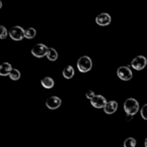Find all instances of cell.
Instances as JSON below:
<instances>
[{
	"mask_svg": "<svg viewBox=\"0 0 147 147\" xmlns=\"http://www.w3.org/2000/svg\"><path fill=\"white\" fill-rule=\"evenodd\" d=\"M124 110L127 115L134 116L139 111V103L136 99L128 98L124 102Z\"/></svg>",
	"mask_w": 147,
	"mask_h": 147,
	"instance_id": "1",
	"label": "cell"
},
{
	"mask_svg": "<svg viewBox=\"0 0 147 147\" xmlns=\"http://www.w3.org/2000/svg\"><path fill=\"white\" fill-rule=\"evenodd\" d=\"M78 69L81 73H88L90 69H92L93 67V61L88 55H84L81 57L78 61Z\"/></svg>",
	"mask_w": 147,
	"mask_h": 147,
	"instance_id": "2",
	"label": "cell"
},
{
	"mask_svg": "<svg viewBox=\"0 0 147 147\" xmlns=\"http://www.w3.org/2000/svg\"><path fill=\"white\" fill-rule=\"evenodd\" d=\"M146 63H147V59L143 55H137L135 59H132L131 61V65L134 69L136 71H141L145 67H146Z\"/></svg>",
	"mask_w": 147,
	"mask_h": 147,
	"instance_id": "3",
	"label": "cell"
},
{
	"mask_svg": "<svg viewBox=\"0 0 147 147\" xmlns=\"http://www.w3.org/2000/svg\"><path fill=\"white\" fill-rule=\"evenodd\" d=\"M9 35L13 40H22L23 37H24V29L20 26H13L9 30Z\"/></svg>",
	"mask_w": 147,
	"mask_h": 147,
	"instance_id": "4",
	"label": "cell"
},
{
	"mask_svg": "<svg viewBox=\"0 0 147 147\" xmlns=\"http://www.w3.org/2000/svg\"><path fill=\"white\" fill-rule=\"evenodd\" d=\"M47 49H49V47L45 45H43V43H37V45H35L31 49V53L35 57H42L45 55H47Z\"/></svg>",
	"mask_w": 147,
	"mask_h": 147,
	"instance_id": "5",
	"label": "cell"
},
{
	"mask_svg": "<svg viewBox=\"0 0 147 147\" xmlns=\"http://www.w3.org/2000/svg\"><path fill=\"white\" fill-rule=\"evenodd\" d=\"M117 75L122 81H130L133 77L132 71L128 67H120L117 69Z\"/></svg>",
	"mask_w": 147,
	"mask_h": 147,
	"instance_id": "6",
	"label": "cell"
},
{
	"mask_svg": "<svg viewBox=\"0 0 147 147\" xmlns=\"http://www.w3.org/2000/svg\"><path fill=\"white\" fill-rule=\"evenodd\" d=\"M107 104V100L102 95H95L94 98L91 99V105L97 109L104 108Z\"/></svg>",
	"mask_w": 147,
	"mask_h": 147,
	"instance_id": "7",
	"label": "cell"
},
{
	"mask_svg": "<svg viewBox=\"0 0 147 147\" xmlns=\"http://www.w3.org/2000/svg\"><path fill=\"white\" fill-rule=\"evenodd\" d=\"M45 105H47V107L49 109L55 110V109H57L61 105V100L57 96L49 97V98L47 100V102H45Z\"/></svg>",
	"mask_w": 147,
	"mask_h": 147,
	"instance_id": "8",
	"label": "cell"
},
{
	"mask_svg": "<svg viewBox=\"0 0 147 147\" xmlns=\"http://www.w3.org/2000/svg\"><path fill=\"white\" fill-rule=\"evenodd\" d=\"M96 22L100 26H106L111 23V16L108 13H101L96 17Z\"/></svg>",
	"mask_w": 147,
	"mask_h": 147,
	"instance_id": "9",
	"label": "cell"
},
{
	"mask_svg": "<svg viewBox=\"0 0 147 147\" xmlns=\"http://www.w3.org/2000/svg\"><path fill=\"white\" fill-rule=\"evenodd\" d=\"M104 112L106 113V114H114L115 112L117 111V109H118V103L116 102V101H110V102H107L106 106L104 107Z\"/></svg>",
	"mask_w": 147,
	"mask_h": 147,
	"instance_id": "10",
	"label": "cell"
},
{
	"mask_svg": "<svg viewBox=\"0 0 147 147\" xmlns=\"http://www.w3.org/2000/svg\"><path fill=\"white\" fill-rule=\"evenodd\" d=\"M11 69V65L9 63H3L0 65V76H7L9 74H10Z\"/></svg>",
	"mask_w": 147,
	"mask_h": 147,
	"instance_id": "11",
	"label": "cell"
},
{
	"mask_svg": "<svg viewBox=\"0 0 147 147\" xmlns=\"http://www.w3.org/2000/svg\"><path fill=\"white\" fill-rule=\"evenodd\" d=\"M75 75V69L71 65H67L63 71V76L65 79H71Z\"/></svg>",
	"mask_w": 147,
	"mask_h": 147,
	"instance_id": "12",
	"label": "cell"
},
{
	"mask_svg": "<svg viewBox=\"0 0 147 147\" xmlns=\"http://www.w3.org/2000/svg\"><path fill=\"white\" fill-rule=\"evenodd\" d=\"M41 85L45 89H51L55 86V81L51 78H49V77H45V78H43L41 80Z\"/></svg>",
	"mask_w": 147,
	"mask_h": 147,
	"instance_id": "13",
	"label": "cell"
},
{
	"mask_svg": "<svg viewBox=\"0 0 147 147\" xmlns=\"http://www.w3.org/2000/svg\"><path fill=\"white\" fill-rule=\"evenodd\" d=\"M47 59L51 61H57V51H55V49H53V47H49L47 53Z\"/></svg>",
	"mask_w": 147,
	"mask_h": 147,
	"instance_id": "14",
	"label": "cell"
},
{
	"mask_svg": "<svg viewBox=\"0 0 147 147\" xmlns=\"http://www.w3.org/2000/svg\"><path fill=\"white\" fill-rule=\"evenodd\" d=\"M36 35V30L32 27L30 28H27L26 30H24V37L25 38H28V39H31Z\"/></svg>",
	"mask_w": 147,
	"mask_h": 147,
	"instance_id": "15",
	"label": "cell"
},
{
	"mask_svg": "<svg viewBox=\"0 0 147 147\" xmlns=\"http://www.w3.org/2000/svg\"><path fill=\"white\" fill-rule=\"evenodd\" d=\"M9 77H10V79L13 81L19 80V78H20V71L16 69H12L10 71V74H9Z\"/></svg>",
	"mask_w": 147,
	"mask_h": 147,
	"instance_id": "16",
	"label": "cell"
},
{
	"mask_svg": "<svg viewBox=\"0 0 147 147\" xmlns=\"http://www.w3.org/2000/svg\"><path fill=\"white\" fill-rule=\"evenodd\" d=\"M136 146V140L132 137H128L124 141V147H135Z\"/></svg>",
	"mask_w": 147,
	"mask_h": 147,
	"instance_id": "17",
	"label": "cell"
},
{
	"mask_svg": "<svg viewBox=\"0 0 147 147\" xmlns=\"http://www.w3.org/2000/svg\"><path fill=\"white\" fill-rule=\"evenodd\" d=\"M7 33H8V32H7V29L5 28V26L1 25V26H0V38H1V39L6 38Z\"/></svg>",
	"mask_w": 147,
	"mask_h": 147,
	"instance_id": "18",
	"label": "cell"
},
{
	"mask_svg": "<svg viewBox=\"0 0 147 147\" xmlns=\"http://www.w3.org/2000/svg\"><path fill=\"white\" fill-rule=\"evenodd\" d=\"M140 114L144 120H147V104L142 106V108H141V110H140Z\"/></svg>",
	"mask_w": 147,
	"mask_h": 147,
	"instance_id": "19",
	"label": "cell"
},
{
	"mask_svg": "<svg viewBox=\"0 0 147 147\" xmlns=\"http://www.w3.org/2000/svg\"><path fill=\"white\" fill-rule=\"evenodd\" d=\"M94 96H95V93L93 92L92 90L88 91V92H87V94H86V97H87L88 99H90V100H91V99L94 98Z\"/></svg>",
	"mask_w": 147,
	"mask_h": 147,
	"instance_id": "20",
	"label": "cell"
},
{
	"mask_svg": "<svg viewBox=\"0 0 147 147\" xmlns=\"http://www.w3.org/2000/svg\"><path fill=\"white\" fill-rule=\"evenodd\" d=\"M132 118H133V116H131V115H127V116H126L127 121H131V120H132Z\"/></svg>",
	"mask_w": 147,
	"mask_h": 147,
	"instance_id": "21",
	"label": "cell"
},
{
	"mask_svg": "<svg viewBox=\"0 0 147 147\" xmlns=\"http://www.w3.org/2000/svg\"><path fill=\"white\" fill-rule=\"evenodd\" d=\"M144 145H145V147H147V137H146V139H145V141H144Z\"/></svg>",
	"mask_w": 147,
	"mask_h": 147,
	"instance_id": "22",
	"label": "cell"
},
{
	"mask_svg": "<svg viewBox=\"0 0 147 147\" xmlns=\"http://www.w3.org/2000/svg\"><path fill=\"white\" fill-rule=\"evenodd\" d=\"M1 7H2V2L0 1V9H1Z\"/></svg>",
	"mask_w": 147,
	"mask_h": 147,
	"instance_id": "23",
	"label": "cell"
}]
</instances>
